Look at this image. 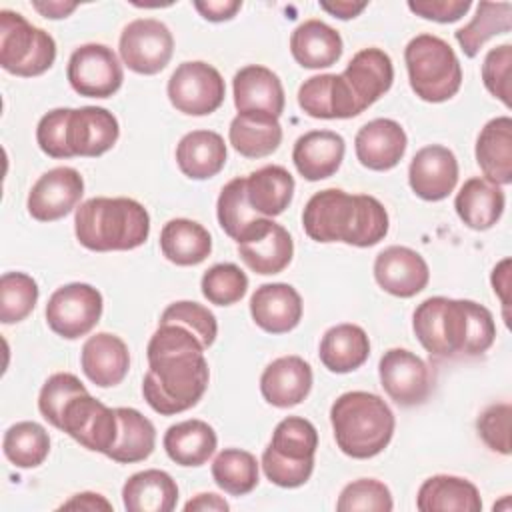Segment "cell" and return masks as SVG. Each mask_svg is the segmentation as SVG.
Wrapping results in <instances>:
<instances>
[{
    "label": "cell",
    "mask_w": 512,
    "mask_h": 512,
    "mask_svg": "<svg viewBox=\"0 0 512 512\" xmlns=\"http://www.w3.org/2000/svg\"><path fill=\"white\" fill-rule=\"evenodd\" d=\"M268 448L288 460H314L318 432L310 420L288 416L276 424Z\"/></svg>",
    "instance_id": "obj_43"
},
{
    "label": "cell",
    "mask_w": 512,
    "mask_h": 512,
    "mask_svg": "<svg viewBox=\"0 0 512 512\" xmlns=\"http://www.w3.org/2000/svg\"><path fill=\"white\" fill-rule=\"evenodd\" d=\"M302 226L316 242H344L368 248L388 234V212L374 196L326 188L306 202Z\"/></svg>",
    "instance_id": "obj_3"
},
{
    "label": "cell",
    "mask_w": 512,
    "mask_h": 512,
    "mask_svg": "<svg viewBox=\"0 0 512 512\" xmlns=\"http://www.w3.org/2000/svg\"><path fill=\"white\" fill-rule=\"evenodd\" d=\"M512 28V4L510 2H480L472 20L454 32L456 42L468 58H474L480 48L498 34H506Z\"/></svg>",
    "instance_id": "obj_40"
},
{
    "label": "cell",
    "mask_w": 512,
    "mask_h": 512,
    "mask_svg": "<svg viewBox=\"0 0 512 512\" xmlns=\"http://www.w3.org/2000/svg\"><path fill=\"white\" fill-rule=\"evenodd\" d=\"M2 450L16 468H36L50 452V436L38 422H16L4 432Z\"/></svg>",
    "instance_id": "obj_41"
},
{
    "label": "cell",
    "mask_w": 512,
    "mask_h": 512,
    "mask_svg": "<svg viewBox=\"0 0 512 512\" xmlns=\"http://www.w3.org/2000/svg\"><path fill=\"white\" fill-rule=\"evenodd\" d=\"M416 508L420 512H480L482 498L470 480L436 474L422 482Z\"/></svg>",
    "instance_id": "obj_29"
},
{
    "label": "cell",
    "mask_w": 512,
    "mask_h": 512,
    "mask_svg": "<svg viewBox=\"0 0 512 512\" xmlns=\"http://www.w3.org/2000/svg\"><path fill=\"white\" fill-rule=\"evenodd\" d=\"M312 388V368L300 356H280L272 360L260 376L264 400L276 408L300 404Z\"/></svg>",
    "instance_id": "obj_22"
},
{
    "label": "cell",
    "mask_w": 512,
    "mask_h": 512,
    "mask_svg": "<svg viewBox=\"0 0 512 512\" xmlns=\"http://www.w3.org/2000/svg\"><path fill=\"white\" fill-rule=\"evenodd\" d=\"M408 182L418 198L428 202L444 200L454 192L458 182V160L454 152L442 144L420 148L410 160Z\"/></svg>",
    "instance_id": "obj_15"
},
{
    "label": "cell",
    "mask_w": 512,
    "mask_h": 512,
    "mask_svg": "<svg viewBox=\"0 0 512 512\" xmlns=\"http://www.w3.org/2000/svg\"><path fill=\"white\" fill-rule=\"evenodd\" d=\"M184 510L186 512H226L230 510V504L214 494V492H202V494H196L194 498H190L186 504H184Z\"/></svg>",
    "instance_id": "obj_57"
},
{
    "label": "cell",
    "mask_w": 512,
    "mask_h": 512,
    "mask_svg": "<svg viewBox=\"0 0 512 512\" xmlns=\"http://www.w3.org/2000/svg\"><path fill=\"white\" fill-rule=\"evenodd\" d=\"M120 58L136 74L152 76L164 70L174 52L168 26L156 18H136L120 34Z\"/></svg>",
    "instance_id": "obj_10"
},
{
    "label": "cell",
    "mask_w": 512,
    "mask_h": 512,
    "mask_svg": "<svg viewBox=\"0 0 512 512\" xmlns=\"http://www.w3.org/2000/svg\"><path fill=\"white\" fill-rule=\"evenodd\" d=\"M344 152L346 142L338 132L310 130L294 142L292 160L302 178L316 182L338 172Z\"/></svg>",
    "instance_id": "obj_24"
},
{
    "label": "cell",
    "mask_w": 512,
    "mask_h": 512,
    "mask_svg": "<svg viewBox=\"0 0 512 512\" xmlns=\"http://www.w3.org/2000/svg\"><path fill=\"white\" fill-rule=\"evenodd\" d=\"M66 78L74 92L86 98H110L124 80L122 64L106 44H82L68 60Z\"/></svg>",
    "instance_id": "obj_11"
},
{
    "label": "cell",
    "mask_w": 512,
    "mask_h": 512,
    "mask_svg": "<svg viewBox=\"0 0 512 512\" xmlns=\"http://www.w3.org/2000/svg\"><path fill=\"white\" fill-rule=\"evenodd\" d=\"M214 482L232 496H244L258 486L256 456L240 448H224L212 462Z\"/></svg>",
    "instance_id": "obj_42"
},
{
    "label": "cell",
    "mask_w": 512,
    "mask_h": 512,
    "mask_svg": "<svg viewBox=\"0 0 512 512\" xmlns=\"http://www.w3.org/2000/svg\"><path fill=\"white\" fill-rule=\"evenodd\" d=\"M262 470L272 484L280 488H298L310 480L314 460H288L266 446L262 454Z\"/></svg>",
    "instance_id": "obj_52"
},
{
    "label": "cell",
    "mask_w": 512,
    "mask_h": 512,
    "mask_svg": "<svg viewBox=\"0 0 512 512\" xmlns=\"http://www.w3.org/2000/svg\"><path fill=\"white\" fill-rule=\"evenodd\" d=\"M80 364L82 372L92 384L110 388L126 378L130 368V352L120 336L98 332L84 342Z\"/></svg>",
    "instance_id": "obj_23"
},
{
    "label": "cell",
    "mask_w": 512,
    "mask_h": 512,
    "mask_svg": "<svg viewBox=\"0 0 512 512\" xmlns=\"http://www.w3.org/2000/svg\"><path fill=\"white\" fill-rule=\"evenodd\" d=\"M72 108H54L46 112L36 126V142L50 158H72L68 148V118Z\"/></svg>",
    "instance_id": "obj_50"
},
{
    "label": "cell",
    "mask_w": 512,
    "mask_h": 512,
    "mask_svg": "<svg viewBox=\"0 0 512 512\" xmlns=\"http://www.w3.org/2000/svg\"><path fill=\"white\" fill-rule=\"evenodd\" d=\"M60 510H88V512H94V510H112V504L102 496V494H96V492H80V494H74L70 500H66L64 504H60Z\"/></svg>",
    "instance_id": "obj_56"
},
{
    "label": "cell",
    "mask_w": 512,
    "mask_h": 512,
    "mask_svg": "<svg viewBox=\"0 0 512 512\" xmlns=\"http://www.w3.org/2000/svg\"><path fill=\"white\" fill-rule=\"evenodd\" d=\"M504 192L486 178H468L454 198V208L460 220L472 230L492 228L504 212Z\"/></svg>",
    "instance_id": "obj_31"
},
{
    "label": "cell",
    "mask_w": 512,
    "mask_h": 512,
    "mask_svg": "<svg viewBox=\"0 0 512 512\" xmlns=\"http://www.w3.org/2000/svg\"><path fill=\"white\" fill-rule=\"evenodd\" d=\"M410 88L424 102H446L462 86V66L452 46L434 36L418 34L404 50Z\"/></svg>",
    "instance_id": "obj_6"
},
{
    "label": "cell",
    "mask_w": 512,
    "mask_h": 512,
    "mask_svg": "<svg viewBox=\"0 0 512 512\" xmlns=\"http://www.w3.org/2000/svg\"><path fill=\"white\" fill-rule=\"evenodd\" d=\"M232 148L244 158H264L278 150L282 126L278 118L260 112L236 114L228 128Z\"/></svg>",
    "instance_id": "obj_35"
},
{
    "label": "cell",
    "mask_w": 512,
    "mask_h": 512,
    "mask_svg": "<svg viewBox=\"0 0 512 512\" xmlns=\"http://www.w3.org/2000/svg\"><path fill=\"white\" fill-rule=\"evenodd\" d=\"M394 508L388 486L374 478H360L344 486L338 496L336 510L340 512H390Z\"/></svg>",
    "instance_id": "obj_46"
},
{
    "label": "cell",
    "mask_w": 512,
    "mask_h": 512,
    "mask_svg": "<svg viewBox=\"0 0 512 512\" xmlns=\"http://www.w3.org/2000/svg\"><path fill=\"white\" fill-rule=\"evenodd\" d=\"M216 216L220 228L238 244L248 242L262 234L272 220L254 212L246 198V178L230 180L218 196Z\"/></svg>",
    "instance_id": "obj_27"
},
{
    "label": "cell",
    "mask_w": 512,
    "mask_h": 512,
    "mask_svg": "<svg viewBox=\"0 0 512 512\" xmlns=\"http://www.w3.org/2000/svg\"><path fill=\"white\" fill-rule=\"evenodd\" d=\"M510 76H512V46L500 44L490 48L482 62V82L486 90L510 108Z\"/></svg>",
    "instance_id": "obj_49"
},
{
    "label": "cell",
    "mask_w": 512,
    "mask_h": 512,
    "mask_svg": "<svg viewBox=\"0 0 512 512\" xmlns=\"http://www.w3.org/2000/svg\"><path fill=\"white\" fill-rule=\"evenodd\" d=\"M38 302V284L24 272H4L0 278V320L22 322Z\"/></svg>",
    "instance_id": "obj_44"
},
{
    "label": "cell",
    "mask_w": 512,
    "mask_h": 512,
    "mask_svg": "<svg viewBox=\"0 0 512 512\" xmlns=\"http://www.w3.org/2000/svg\"><path fill=\"white\" fill-rule=\"evenodd\" d=\"M406 146L408 138L404 128L390 118H374L366 122L354 138L358 162L376 172L394 168L404 158Z\"/></svg>",
    "instance_id": "obj_18"
},
{
    "label": "cell",
    "mask_w": 512,
    "mask_h": 512,
    "mask_svg": "<svg viewBox=\"0 0 512 512\" xmlns=\"http://www.w3.org/2000/svg\"><path fill=\"white\" fill-rule=\"evenodd\" d=\"M194 8L200 12L202 18L210 22H224L236 16L242 8L240 0H196Z\"/></svg>",
    "instance_id": "obj_54"
},
{
    "label": "cell",
    "mask_w": 512,
    "mask_h": 512,
    "mask_svg": "<svg viewBox=\"0 0 512 512\" xmlns=\"http://www.w3.org/2000/svg\"><path fill=\"white\" fill-rule=\"evenodd\" d=\"M56 60L54 38L20 12L0 10V66L16 76L44 74Z\"/></svg>",
    "instance_id": "obj_7"
},
{
    "label": "cell",
    "mask_w": 512,
    "mask_h": 512,
    "mask_svg": "<svg viewBox=\"0 0 512 512\" xmlns=\"http://www.w3.org/2000/svg\"><path fill=\"white\" fill-rule=\"evenodd\" d=\"M362 110L384 96L394 80L390 56L380 48H364L352 56L342 72Z\"/></svg>",
    "instance_id": "obj_25"
},
{
    "label": "cell",
    "mask_w": 512,
    "mask_h": 512,
    "mask_svg": "<svg viewBox=\"0 0 512 512\" xmlns=\"http://www.w3.org/2000/svg\"><path fill=\"white\" fill-rule=\"evenodd\" d=\"M118 414V438L106 454L114 462L134 464L146 460L156 446L154 424L136 408H116Z\"/></svg>",
    "instance_id": "obj_39"
},
{
    "label": "cell",
    "mask_w": 512,
    "mask_h": 512,
    "mask_svg": "<svg viewBox=\"0 0 512 512\" xmlns=\"http://www.w3.org/2000/svg\"><path fill=\"white\" fill-rule=\"evenodd\" d=\"M368 4L366 2H348V0H338V2H320V8L332 14L334 18L340 20H350L356 18Z\"/></svg>",
    "instance_id": "obj_58"
},
{
    "label": "cell",
    "mask_w": 512,
    "mask_h": 512,
    "mask_svg": "<svg viewBox=\"0 0 512 512\" xmlns=\"http://www.w3.org/2000/svg\"><path fill=\"white\" fill-rule=\"evenodd\" d=\"M168 322L186 326L202 342L204 348H210L218 334L216 316L206 306L190 300L172 302L160 316V324H168Z\"/></svg>",
    "instance_id": "obj_47"
},
{
    "label": "cell",
    "mask_w": 512,
    "mask_h": 512,
    "mask_svg": "<svg viewBox=\"0 0 512 512\" xmlns=\"http://www.w3.org/2000/svg\"><path fill=\"white\" fill-rule=\"evenodd\" d=\"M380 384L398 406L410 408L422 404L432 390L428 364L406 348H390L378 364Z\"/></svg>",
    "instance_id": "obj_13"
},
{
    "label": "cell",
    "mask_w": 512,
    "mask_h": 512,
    "mask_svg": "<svg viewBox=\"0 0 512 512\" xmlns=\"http://www.w3.org/2000/svg\"><path fill=\"white\" fill-rule=\"evenodd\" d=\"M122 502L128 512H170L178 502V486L164 470H142L126 480Z\"/></svg>",
    "instance_id": "obj_32"
},
{
    "label": "cell",
    "mask_w": 512,
    "mask_h": 512,
    "mask_svg": "<svg viewBox=\"0 0 512 512\" xmlns=\"http://www.w3.org/2000/svg\"><path fill=\"white\" fill-rule=\"evenodd\" d=\"M204 350L186 326L158 324L146 348L148 372L142 380L144 400L154 412L172 416L198 404L210 380Z\"/></svg>",
    "instance_id": "obj_1"
},
{
    "label": "cell",
    "mask_w": 512,
    "mask_h": 512,
    "mask_svg": "<svg viewBox=\"0 0 512 512\" xmlns=\"http://www.w3.org/2000/svg\"><path fill=\"white\" fill-rule=\"evenodd\" d=\"M228 158L224 138L212 130H192L184 134L176 146V164L180 172L192 180L216 176Z\"/></svg>",
    "instance_id": "obj_28"
},
{
    "label": "cell",
    "mask_w": 512,
    "mask_h": 512,
    "mask_svg": "<svg viewBox=\"0 0 512 512\" xmlns=\"http://www.w3.org/2000/svg\"><path fill=\"white\" fill-rule=\"evenodd\" d=\"M510 258H504L502 262H498L492 270V288H494V294L500 298L502 302V308H504V318H506V324H510V316H508V308H510Z\"/></svg>",
    "instance_id": "obj_55"
},
{
    "label": "cell",
    "mask_w": 512,
    "mask_h": 512,
    "mask_svg": "<svg viewBox=\"0 0 512 512\" xmlns=\"http://www.w3.org/2000/svg\"><path fill=\"white\" fill-rule=\"evenodd\" d=\"M58 430L92 452L108 454L118 438V414L116 408L82 392L66 404Z\"/></svg>",
    "instance_id": "obj_12"
},
{
    "label": "cell",
    "mask_w": 512,
    "mask_h": 512,
    "mask_svg": "<svg viewBox=\"0 0 512 512\" xmlns=\"http://www.w3.org/2000/svg\"><path fill=\"white\" fill-rule=\"evenodd\" d=\"M84 194V180L76 168L58 166L44 172L28 192V212L34 220L54 222L76 208Z\"/></svg>",
    "instance_id": "obj_14"
},
{
    "label": "cell",
    "mask_w": 512,
    "mask_h": 512,
    "mask_svg": "<svg viewBox=\"0 0 512 512\" xmlns=\"http://www.w3.org/2000/svg\"><path fill=\"white\" fill-rule=\"evenodd\" d=\"M370 354V340L364 328L356 324H336L320 340V362L336 374H348L360 368Z\"/></svg>",
    "instance_id": "obj_33"
},
{
    "label": "cell",
    "mask_w": 512,
    "mask_h": 512,
    "mask_svg": "<svg viewBox=\"0 0 512 512\" xmlns=\"http://www.w3.org/2000/svg\"><path fill=\"white\" fill-rule=\"evenodd\" d=\"M82 392H88V390L74 374L56 372L44 382V386L40 390L38 410L44 416V420H48L54 428H58L66 404Z\"/></svg>",
    "instance_id": "obj_48"
},
{
    "label": "cell",
    "mask_w": 512,
    "mask_h": 512,
    "mask_svg": "<svg viewBox=\"0 0 512 512\" xmlns=\"http://www.w3.org/2000/svg\"><path fill=\"white\" fill-rule=\"evenodd\" d=\"M34 10H38L44 18H52V20H58V18H66L68 14H72L78 4L76 2H60V0H48V2H32Z\"/></svg>",
    "instance_id": "obj_59"
},
{
    "label": "cell",
    "mask_w": 512,
    "mask_h": 512,
    "mask_svg": "<svg viewBox=\"0 0 512 512\" xmlns=\"http://www.w3.org/2000/svg\"><path fill=\"white\" fill-rule=\"evenodd\" d=\"M290 52L304 68H328L342 56V38L332 26L312 18L294 28L290 36Z\"/></svg>",
    "instance_id": "obj_30"
},
{
    "label": "cell",
    "mask_w": 512,
    "mask_h": 512,
    "mask_svg": "<svg viewBox=\"0 0 512 512\" xmlns=\"http://www.w3.org/2000/svg\"><path fill=\"white\" fill-rule=\"evenodd\" d=\"M250 314L264 332L286 334L302 320V298L286 282L262 284L250 298Z\"/></svg>",
    "instance_id": "obj_20"
},
{
    "label": "cell",
    "mask_w": 512,
    "mask_h": 512,
    "mask_svg": "<svg viewBox=\"0 0 512 512\" xmlns=\"http://www.w3.org/2000/svg\"><path fill=\"white\" fill-rule=\"evenodd\" d=\"M472 2L470 0H410L408 8L426 18L440 24H450L460 20L468 10Z\"/></svg>",
    "instance_id": "obj_53"
},
{
    "label": "cell",
    "mask_w": 512,
    "mask_h": 512,
    "mask_svg": "<svg viewBox=\"0 0 512 512\" xmlns=\"http://www.w3.org/2000/svg\"><path fill=\"white\" fill-rule=\"evenodd\" d=\"M162 444L172 462L180 466H202L214 454L218 438L208 422L192 418L172 424Z\"/></svg>",
    "instance_id": "obj_37"
},
{
    "label": "cell",
    "mask_w": 512,
    "mask_h": 512,
    "mask_svg": "<svg viewBox=\"0 0 512 512\" xmlns=\"http://www.w3.org/2000/svg\"><path fill=\"white\" fill-rule=\"evenodd\" d=\"M200 288L210 304L230 306L244 298L248 290V276L240 270V266L232 262H222L214 264L204 272Z\"/></svg>",
    "instance_id": "obj_45"
},
{
    "label": "cell",
    "mask_w": 512,
    "mask_h": 512,
    "mask_svg": "<svg viewBox=\"0 0 512 512\" xmlns=\"http://www.w3.org/2000/svg\"><path fill=\"white\" fill-rule=\"evenodd\" d=\"M238 256L252 272L270 276L282 272L292 262L294 242L288 230L272 220L262 234L238 244Z\"/></svg>",
    "instance_id": "obj_36"
},
{
    "label": "cell",
    "mask_w": 512,
    "mask_h": 512,
    "mask_svg": "<svg viewBox=\"0 0 512 512\" xmlns=\"http://www.w3.org/2000/svg\"><path fill=\"white\" fill-rule=\"evenodd\" d=\"M102 294L86 282H70L52 292L46 304V322L66 340L86 336L102 316Z\"/></svg>",
    "instance_id": "obj_9"
},
{
    "label": "cell",
    "mask_w": 512,
    "mask_h": 512,
    "mask_svg": "<svg viewBox=\"0 0 512 512\" xmlns=\"http://www.w3.org/2000/svg\"><path fill=\"white\" fill-rule=\"evenodd\" d=\"M412 330L434 358L480 356L496 338L492 312L474 300L432 296L412 314Z\"/></svg>",
    "instance_id": "obj_2"
},
{
    "label": "cell",
    "mask_w": 512,
    "mask_h": 512,
    "mask_svg": "<svg viewBox=\"0 0 512 512\" xmlns=\"http://www.w3.org/2000/svg\"><path fill=\"white\" fill-rule=\"evenodd\" d=\"M120 136L116 116L100 106H82L68 118V148L72 156L96 158L108 152Z\"/></svg>",
    "instance_id": "obj_19"
},
{
    "label": "cell",
    "mask_w": 512,
    "mask_h": 512,
    "mask_svg": "<svg viewBox=\"0 0 512 512\" xmlns=\"http://www.w3.org/2000/svg\"><path fill=\"white\" fill-rule=\"evenodd\" d=\"M226 96V84L220 72L202 60L182 62L168 80L170 104L188 116H206L216 112Z\"/></svg>",
    "instance_id": "obj_8"
},
{
    "label": "cell",
    "mask_w": 512,
    "mask_h": 512,
    "mask_svg": "<svg viewBox=\"0 0 512 512\" xmlns=\"http://www.w3.org/2000/svg\"><path fill=\"white\" fill-rule=\"evenodd\" d=\"M378 286L398 298H412L428 286L430 270L426 260L408 246H388L374 260Z\"/></svg>",
    "instance_id": "obj_16"
},
{
    "label": "cell",
    "mask_w": 512,
    "mask_h": 512,
    "mask_svg": "<svg viewBox=\"0 0 512 512\" xmlns=\"http://www.w3.org/2000/svg\"><path fill=\"white\" fill-rule=\"evenodd\" d=\"M474 154L488 182L508 186L512 182V118L488 120L476 138Z\"/></svg>",
    "instance_id": "obj_26"
},
{
    "label": "cell",
    "mask_w": 512,
    "mask_h": 512,
    "mask_svg": "<svg viewBox=\"0 0 512 512\" xmlns=\"http://www.w3.org/2000/svg\"><path fill=\"white\" fill-rule=\"evenodd\" d=\"M160 250L176 266H196L212 252L210 232L188 218H174L160 232Z\"/></svg>",
    "instance_id": "obj_38"
},
{
    "label": "cell",
    "mask_w": 512,
    "mask_h": 512,
    "mask_svg": "<svg viewBox=\"0 0 512 512\" xmlns=\"http://www.w3.org/2000/svg\"><path fill=\"white\" fill-rule=\"evenodd\" d=\"M298 106L312 118H352L364 112L342 74L310 76L298 88Z\"/></svg>",
    "instance_id": "obj_17"
},
{
    "label": "cell",
    "mask_w": 512,
    "mask_h": 512,
    "mask_svg": "<svg viewBox=\"0 0 512 512\" xmlns=\"http://www.w3.org/2000/svg\"><path fill=\"white\" fill-rule=\"evenodd\" d=\"M510 416L512 406L508 402H500L488 406L476 422L478 434L484 444L504 456L510 454Z\"/></svg>",
    "instance_id": "obj_51"
},
{
    "label": "cell",
    "mask_w": 512,
    "mask_h": 512,
    "mask_svg": "<svg viewBox=\"0 0 512 512\" xmlns=\"http://www.w3.org/2000/svg\"><path fill=\"white\" fill-rule=\"evenodd\" d=\"M234 106L238 114L260 112L280 118L284 112V88L280 78L266 66L248 64L234 74Z\"/></svg>",
    "instance_id": "obj_21"
},
{
    "label": "cell",
    "mask_w": 512,
    "mask_h": 512,
    "mask_svg": "<svg viewBox=\"0 0 512 512\" xmlns=\"http://www.w3.org/2000/svg\"><path fill=\"white\" fill-rule=\"evenodd\" d=\"M78 242L94 252L134 250L148 240V210L132 198L96 196L82 202L74 214Z\"/></svg>",
    "instance_id": "obj_4"
},
{
    "label": "cell",
    "mask_w": 512,
    "mask_h": 512,
    "mask_svg": "<svg viewBox=\"0 0 512 512\" xmlns=\"http://www.w3.org/2000/svg\"><path fill=\"white\" fill-rule=\"evenodd\" d=\"M294 196L292 174L278 164H268L246 176V198L254 212L264 218L282 214Z\"/></svg>",
    "instance_id": "obj_34"
},
{
    "label": "cell",
    "mask_w": 512,
    "mask_h": 512,
    "mask_svg": "<svg viewBox=\"0 0 512 512\" xmlns=\"http://www.w3.org/2000/svg\"><path fill=\"white\" fill-rule=\"evenodd\" d=\"M330 422L338 448L356 460L380 454L396 426L390 406L378 394L364 390L340 394L330 408Z\"/></svg>",
    "instance_id": "obj_5"
}]
</instances>
